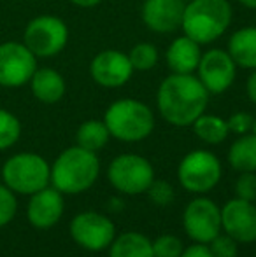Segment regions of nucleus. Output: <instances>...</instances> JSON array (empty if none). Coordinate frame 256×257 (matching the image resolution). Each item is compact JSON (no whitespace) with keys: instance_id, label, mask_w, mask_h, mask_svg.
Returning <instances> with one entry per match:
<instances>
[{"instance_id":"obj_1","label":"nucleus","mask_w":256,"mask_h":257,"mask_svg":"<svg viewBox=\"0 0 256 257\" xmlns=\"http://www.w3.org/2000/svg\"><path fill=\"white\" fill-rule=\"evenodd\" d=\"M209 91L193 74H170L163 79L156 93L160 115L172 126H192L205 112Z\"/></svg>"},{"instance_id":"obj_2","label":"nucleus","mask_w":256,"mask_h":257,"mask_svg":"<svg viewBox=\"0 0 256 257\" xmlns=\"http://www.w3.org/2000/svg\"><path fill=\"white\" fill-rule=\"evenodd\" d=\"M99 175V156L79 146L65 149L51 166V184L62 194L84 193L97 182Z\"/></svg>"},{"instance_id":"obj_3","label":"nucleus","mask_w":256,"mask_h":257,"mask_svg":"<svg viewBox=\"0 0 256 257\" xmlns=\"http://www.w3.org/2000/svg\"><path fill=\"white\" fill-rule=\"evenodd\" d=\"M232 23L228 0H192L186 4L181 28L185 35L200 46L219 39Z\"/></svg>"},{"instance_id":"obj_4","label":"nucleus","mask_w":256,"mask_h":257,"mask_svg":"<svg viewBox=\"0 0 256 257\" xmlns=\"http://www.w3.org/2000/svg\"><path fill=\"white\" fill-rule=\"evenodd\" d=\"M104 122L111 137L133 144L147 139L154 130V114L146 103L133 98H121L109 105Z\"/></svg>"},{"instance_id":"obj_5","label":"nucleus","mask_w":256,"mask_h":257,"mask_svg":"<svg viewBox=\"0 0 256 257\" xmlns=\"http://www.w3.org/2000/svg\"><path fill=\"white\" fill-rule=\"evenodd\" d=\"M2 179L13 193L34 194L51 182V166L42 156L34 153L14 154L4 163Z\"/></svg>"},{"instance_id":"obj_6","label":"nucleus","mask_w":256,"mask_h":257,"mask_svg":"<svg viewBox=\"0 0 256 257\" xmlns=\"http://www.w3.org/2000/svg\"><path fill=\"white\" fill-rule=\"evenodd\" d=\"M223 166L218 156L211 151H192L178 166V179L183 189L193 194H205L219 184Z\"/></svg>"},{"instance_id":"obj_7","label":"nucleus","mask_w":256,"mask_h":257,"mask_svg":"<svg viewBox=\"0 0 256 257\" xmlns=\"http://www.w3.org/2000/svg\"><path fill=\"white\" fill-rule=\"evenodd\" d=\"M107 179L121 194L139 196L144 194L154 179V168L144 156L120 154L109 163Z\"/></svg>"},{"instance_id":"obj_8","label":"nucleus","mask_w":256,"mask_h":257,"mask_svg":"<svg viewBox=\"0 0 256 257\" xmlns=\"http://www.w3.org/2000/svg\"><path fill=\"white\" fill-rule=\"evenodd\" d=\"M68 41V28L60 18L51 14L37 16L27 25L23 44L35 58H51L63 51Z\"/></svg>"},{"instance_id":"obj_9","label":"nucleus","mask_w":256,"mask_h":257,"mask_svg":"<svg viewBox=\"0 0 256 257\" xmlns=\"http://www.w3.org/2000/svg\"><path fill=\"white\" fill-rule=\"evenodd\" d=\"M68 233L72 240L84 250L102 252L109 248V245L116 238V226L104 213L86 210L70 220Z\"/></svg>"},{"instance_id":"obj_10","label":"nucleus","mask_w":256,"mask_h":257,"mask_svg":"<svg viewBox=\"0 0 256 257\" xmlns=\"http://www.w3.org/2000/svg\"><path fill=\"white\" fill-rule=\"evenodd\" d=\"M183 227L195 243H209L221 233V208L211 198L198 194L183 212Z\"/></svg>"},{"instance_id":"obj_11","label":"nucleus","mask_w":256,"mask_h":257,"mask_svg":"<svg viewBox=\"0 0 256 257\" xmlns=\"http://www.w3.org/2000/svg\"><path fill=\"white\" fill-rule=\"evenodd\" d=\"M37 70V58L23 42L0 44V86L21 88Z\"/></svg>"},{"instance_id":"obj_12","label":"nucleus","mask_w":256,"mask_h":257,"mask_svg":"<svg viewBox=\"0 0 256 257\" xmlns=\"http://www.w3.org/2000/svg\"><path fill=\"white\" fill-rule=\"evenodd\" d=\"M197 77L209 91V95H221L233 84L237 75V65L228 51L209 49L202 54L197 67Z\"/></svg>"},{"instance_id":"obj_13","label":"nucleus","mask_w":256,"mask_h":257,"mask_svg":"<svg viewBox=\"0 0 256 257\" xmlns=\"http://www.w3.org/2000/svg\"><path fill=\"white\" fill-rule=\"evenodd\" d=\"M221 231L239 243L256 241V205L240 198L226 201L221 206Z\"/></svg>"},{"instance_id":"obj_14","label":"nucleus","mask_w":256,"mask_h":257,"mask_svg":"<svg viewBox=\"0 0 256 257\" xmlns=\"http://www.w3.org/2000/svg\"><path fill=\"white\" fill-rule=\"evenodd\" d=\"M90 74L99 86L114 89L130 81L133 67L130 63L128 54L116 51V49H106L92 60Z\"/></svg>"},{"instance_id":"obj_15","label":"nucleus","mask_w":256,"mask_h":257,"mask_svg":"<svg viewBox=\"0 0 256 257\" xmlns=\"http://www.w3.org/2000/svg\"><path fill=\"white\" fill-rule=\"evenodd\" d=\"M185 0H144L142 21L151 32L172 34L183 23Z\"/></svg>"},{"instance_id":"obj_16","label":"nucleus","mask_w":256,"mask_h":257,"mask_svg":"<svg viewBox=\"0 0 256 257\" xmlns=\"http://www.w3.org/2000/svg\"><path fill=\"white\" fill-rule=\"evenodd\" d=\"M65 210L63 194L55 187H44L32 194L28 201V222L37 229H49L62 219Z\"/></svg>"},{"instance_id":"obj_17","label":"nucleus","mask_w":256,"mask_h":257,"mask_svg":"<svg viewBox=\"0 0 256 257\" xmlns=\"http://www.w3.org/2000/svg\"><path fill=\"white\" fill-rule=\"evenodd\" d=\"M202 49L200 44L190 39L188 35L178 37L165 53L167 67L172 74H193L200 63Z\"/></svg>"},{"instance_id":"obj_18","label":"nucleus","mask_w":256,"mask_h":257,"mask_svg":"<svg viewBox=\"0 0 256 257\" xmlns=\"http://www.w3.org/2000/svg\"><path fill=\"white\" fill-rule=\"evenodd\" d=\"M30 89L42 103H56L65 95V79L55 68H37L30 79Z\"/></svg>"},{"instance_id":"obj_19","label":"nucleus","mask_w":256,"mask_h":257,"mask_svg":"<svg viewBox=\"0 0 256 257\" xmlns=\"http://www.w3.org/2000/svg\"><path fill=\"white\" fill-rule=\"evenodd\" d=\"M228 53L235 65L256 70V27H246L237 30L230 37Z\"/></svg>"},{"instance_id":"obj_20","label":"nucleus","mask_w":256,"mask_h":257,"mask_svg":"<svg viewBox=\"0 0 256 257\" xmlns=\"http://www.w3.org/2000/svg\"><path fill=\"white\" fill-rule=\"evenodd\" d=\"M109 257H154L153 241L139 231L116 234L109 245Z\"/></svg>"},{"instance_id":"obj_21","label":"nucleus","mask_w":256,"mask_h":257,"mask_svg":"<svg viewBox=\"0 0 256 257\" xmlns=\"http://www.w3.org/2000/svg\"><path fill=\"white\" fill-rule=\"evenodd\" d=\"M228 163L239 173L256 172V135L246 133L239 135V139L230 146Z\"/></svg>"},{"instance_id":"obj_22","label":"nucleus","mask_w":256,"mask_h":257,"mask_svg":"<svg viewBox=\"0 0 256 257\" xmlns=\"http://www.w3.org/2000/svg\"><path fill=\"white\" fill-rule=\"evenodd\" d=\"M193 132L202 142L209 144V146H218V144L225 142L228 137V122L219 115L212 114H202L200 117L195 119L193 122Z\"/></svg>"},{"instance_id":"obj_23","label":"nucleus","mask_w":256,"mask_h":257,"mask_svg":"<svg viewBox=\"0 0 256 257\" xmlns=\"http://www.w3.org/2000/svg\"><path fill=\"white\" fill-rule=\"evenodd\" d=\"M111 139V133L107 130L106 122L99 121V119H90L84 121L77 128L75 133V142L79 147L86 151H92V153H99L100 149L107 146Z\"/></svg>"},{"instance_id":"obj_24","label":"nucleus","mask_w":256,"mask_h":257,"mask_svg":"<svg viewBox=\"0 0 256 257\" xmlns=\"http://www.w3.org/2000/svg\"><path fill=\"white\" fill-rule=\"evenodd\" d=\"M21 122L13 112L0 108V151L13 147L20 140Z\"/></svg>"},{"instance_id":"obj_25","label":"nucleus","mask_w":256,"mask_h":257,"mask_svg":"<svg viewBox=\"0 0 256 257\" xmlns=\"http://www.w3.org/2000/svg\"><path fill=\"white\" fill-rule=\"evenodd\" d=\"M128 58L133 70L146 72L151 70L158 63V49L156 46L149 44V42H139L128 53Z\"/></svg>"},{"instance_id":"obj_26","label":"nucleus","mask_w":256,"mask_h":257,"mask_svg":"<svg viewBox=\"0 0 256 257\" xmlns=\"http://www.w3.org/2000/svg\"><path fill=\"white\" fill-rule=\"evenodd\" d=\"M185 245L174 234H161L153 240V255L154 257H181Z\"/></svg>"},{"instance_id":"obj_27","label":"nucleus","mask_w":256,"mask_h":257,"mask_svg":"<svg viewBox=\"0 0 256 257\" xmlns=\"http://www.w3.org/2000/svg\"><path fill=\"white\" fill-rule=\"evenodd\" d=\"M146 193H147V196H149L151 203H154L156 206H168L176 198L172 184L167 182V180H161V179L160 180L153 179V182L149 184Z\"/></svg>"},{"instance_id":"obj_28","label":"nucleus","mask_w":256,"mask_h":257,"mask_svg":"<svg viewBox=\"0 0 256 257\" xmlns=\"http://www.w3.org/2000/svg\"><path fill=\"white\" fill-rule=\"evenodd\" d=\"M212 257H237L239 255V241H235L228 234L219 233L212 241H209Z\"/></svg>"},{"instance_id":"obj_29","label":"nucleus","mask_w":256,"mask_h":257,"mask_svg":"<svg viewBox=\"0 0 256 257\" xmlns=\"http://www.w3.org/2000/svg\"><path fill=\"white\" fill-rule=\"evenodd\" d=\"M18 210V201L14 193L7 186L0 184V227L9 224L14 219Z\"/></svg>"},{"instance_id":"obj_30","label":"nucleus","mask_w":256,"mask_h":257,"mask_svg":"<svg viewBox=\"0 0 256 257\" xmlns=\"http://www.w3.org/2000/svg\"><path fill=\"white\" fill-rule=\"evenodd\" d=\"M235 198L256 201V172H242L235 182Z\"/></svg>"},{"instance_id":"obj_31","label":"nucleus","mask_w":256,"mask_h":257,"mask_svg":"<svg viewBox=\"0 0 256 257\" xmlns=\"http://www.w3.org/2000/svg\"><path fill=\"white\" fill-rule=\"evenodd\" d=\"M254 117L247 112H235L232 117L228 119V130L235 135H246L251 133V126H253Z\"/></svg>"},{"instance_id":"obj_32","label":"nucleus","mask_w":256,"mask_h":257,"mask_svg":"<svg viewBox=\"0 0 256 257\" xmlns=\"http://www.w3.org/2000/svg\"><path fill=\"white\" fill-rule=\"evenodd\" d=\"M181 257H212V254L207 243H195L193 241V245L185 247Z\"/></svg>"},{"instance_id":"obj_33","label":"nucleus","mask_w":256,"mask_h":257,"mask_svg":"<svg viewBox=\"0 0 256 257\" xmlns=\"http://www.w3.org/2000/svg\"><path fill=\"white\" fill-rule=\"evenodd\" d=\"M246 91H247V96H249V100L256 105V70H253V74L247 77Z\"/></svg>"},{"instance_id":"obj_34","label":"nucleus","mask_w":256,"mask_h":257,"mask_svg":"<svg viewBox=\"0 0 256 257\" xmlns=\"http://www.w3.org/2000/svg\"><path fill=\"white\" fill-rule=\"evenodd\" d=\"M70 2L77 7H95L100 2H104V0H70Z\"/></svg>"},{"instance_id":"obj_35","label":"nucleus","mask_w":256,"mask_h":257,"mask_svg":"<svg viewBox=\"0 0 256 257\" xmlns=\"http://www.w3.org/2000/svg\"><path fill=\"white\" fill-rule=\"evenodd\" d=\"M244 7H249V9H256V0H239Z\"/></svg>"},{"instance_id":"obj_36","label":"nucleus","mask_w":256,"mask_h":257,"mask_svg":"<svg viewBox=\"0 0 256 257\" xmlns=\"http://www.w3.org/2000/svg\"><path fill=\"white\" fill-rule=\"evenodd\" d=\"M251 133H254V135H256V117H254V121H253V126H251Z\"/></svg>"},{"instance_id":"obj_37","label":"nucleus","mask_w":256,"mask_h":257,"mask_svg":"<svg viewBox=\"0 0 256 257\" xmlns=\"http://www.w3.org/2000/svg\"><path fill=\"white\" fill-rule=\"evenodd\" d=\"M185 2H192V0H185Z\"/></svg>"}]
</instances>
